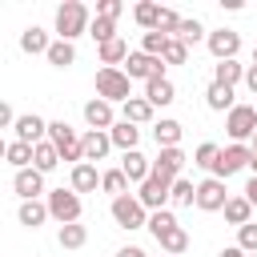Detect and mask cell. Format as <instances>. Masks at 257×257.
<instances>
[{"label": "cell", "instance_id": "cell-1", "mask_svg": "<svg viewBox=\"0 0 257 257\" xmlns=\"http://www.w3.org/2000/svg\"><path fill=\"white\" fill-rule=\"evenodd\" d=\"M92 28V20H88V8L80 4V0H64L60 8H56V36L60 40H76L80 32H88Z\"/></svg>", "mask_w": 257, "mask_h": 257}, {"label": "cell", "instance_id": "cell-2", "mask_svg": "<svg viewBox=\"0 0 257 257\" xmlns=\"http://www.w3.org/2000/svg\"><path fill=\"white\" fill-rule=\"evenodd\" d=\"M96 96L108 100V104L133 100V80L124 76V68H100V72H96Z\"/></svg>", "mask_w": 257, "mask_h": 257}, {"label": "cell", "instance_id": "cell-3", "mask_svg": "<svg viewBox=\"0 0 257 257\" xmlns=\"http://www.w3.org/2000/svg\"><path fill=\"white\" fill-rule=\"evenodd\" d=\"M48 141L60 149V161H72V165L84 161V145H80V137H76V128L68 120H52L48 124Z\"/></svg>", "mask_w": 257, "mask_h": 257}, {"label": "cell", "instance_id": "cell-4", "mask_svg": "<svg viewBox=\"0 0 257 257\" xmlns=\"http://www.w3.org/2000/svg\"><path fill=\"white\" fill-rule=\"evenodd\" d=\"M48 213H52L60 225H76V221H80V193H72V189H52V193H48Z\"/></svg>", "mask_w": 257, "mask_h": 257}, {"label": "cell", "instance_id": "cell-5", "mask_svg": "<svg viewBox=\"0 0 257 257\" xmlns=\"http://www.w3.org/2000/svg\"><path fill=\"white\" fill-rule=\"evenodd\" d=\"M112 221L120 225V229H141V225H149V209L137 201V197H112Z\"/></svg>", "mask_w": 257, "mask_h": 257}, {"label": "cell", "instance_id": "cell-6", "mask_svg": "<svg viewBox=\"0 0 257 257\" xmlns=\"http://www.w3.org/2000/svg\"><path fill=\"white\" fill-rule=\"evenodd\" d=\"M124 76L149 84V80L165 76V60H161V56H149V52H128V60H124Z\"/></svg>", "mask_w": 257, "mask_h": 257}, {"label": "cell", "instance_id": "cell-7", "mask_svg": "<svg viewBox=\"0 0 257 257\" xmlns=\"http://www.w3.org/2000/svg\"><path fill=\"white\" fill-rule=\"evenodd\" d=\"M249 161H253V149H245V145H229V149H221V157H217V165H213V177H217V181H229L233 173L249 169Z\"/></svg>", "mask_w": 257, "mask_h": 257}, {"label": "cell", "instance_id": "cell-8", "mask_svg": "<svg viewBox=\"0 0 257 257\" xmlns=\"http://www.w3.org/2000/svg\"><path fill=\"white\" fill-rule=\"evenodd\" d=\"M225 128H229L233 145L249 141V137L257 133V108H253V104H237V108H233V112L225 116Z\"/></svg>", "mask_w": 257, "mask_h": 257}, {"label": "cell", "instance_id": "cell-9", "mask_svg": "<svg viewBox=\"0 0 257 257\" xmlns=\"http://www.w3.org/2000/svg\"><path fill=\"white\" fill-rule=\"evenodd\" d=\"M169 193H173V181H165V177H149L145 185H141V193H137V201L145 205V209H165L169 205Z\"/></svg>", "mask_w": 257, "mask_h": 257}, {"label": "cell", "instance_id": "cell-10", "mask_svg": "<svg viewBox=\"0 0 257 257\" xmlns=\"http://www.w3.org/2000/svg\"><path fill=\"white\" fill-rule=\"evenodd\" d=\"M229 205V193H225V181H217V177H205L201 185H197V209H205V213H213V209H225Z\"/></svg>", "mask_w": 257, "mask_h": 257}, {"label": "cell", "instance_id": "cell-11", "mask_svg": "<svg viewBox=\"0 0 257 257\" xmlns=\"http://www.w3.org/2000/svg\"><path fill=\"white\" fill-rule=\"evenodd\" d=\"M209 52L217 56V64L221 60H233L237 56V48H241V32H233V28H217V32H209Z\"/></svg>", "mask_w": 257, "mask_h": 257}, {"label": "cell", "instance_id": "cell-12", "mask_svg": "<svg viewBox=\"0 0 257 257\" xmlns=\"http://www.w3.org/2000/svg\"><path fill=\"white\" fill-rule=\"evenodd\" d=\"M12 189H16L20 201H36V197L44 193V173H40V169H20V173L12 177Z\"/></svg>", "mask_w": 257, "mask_h": 257}, {"label": "cell", "instance_id": "cell-13", "mask_svg": "<svg viewBox=\"0 0 257 257\" xmlns=\"http://www.w3.org/2000/svg\"><path fill=\"white\" fill-rule=\"evenodd\" d=\"M12 133H16V141H24V145H40V141L48 137V120H40L36 112H24Z\"/></svg>", "mask_w": 257, "mask_h": 257}, {"label": "cell", "instance_id": "cell-14", "mask_svg": "<svg viewBox=\"0 0 257 257\" xmlns=\"http://www.w3.org/2000/svg\"><path fill=\"white\" fill-rule=\"evenodd\" d=\"M185 169V153L181 149H161L157 161H153V177H165V181H177Z\"/></svg>", "mask_w": 257, "mask_h": 257}, {"label": "cell", "instance_id": "cell-15", "mask_svg": "<svg viewBox=\"0 0 257 257\" xmlns=\"http://www.w3.org/2000/svg\"><path fill=\"white\" fill-rule=\"evenodd\" d=\"M120 173H124L128 181L145 185V181L153 177V161H149L145 153H137V149H133V153H124V157H120Z\"/></svg>", "mask_w": 257, "mask_h": 257}, {"label": "cell", "instance_id": "cell-16", "mask_svg": "<svg viewBox=\"0 0 257 257\" xmlns=\"http://www.w3.org/2000/svg\"><path fill=\"white\" fill-rule=\"evenodd\" d=\"M84 120H88L96 133H108V128L116 124V120H112V104H108V100H100V96L84 104Z\"/></svg>", "mask_w": 257, "mask_h": 257}, {"label": "cell", "instance_id": "cell-17", "mask_svg": "<svg viewBox=\"0 0 257 257\" xmlns=\"http://www.w3.org/2000/svg\"><path fill=\"white\" fill-rule=\"evenodd\" d=\"M80 145H84V161L92 165V161H104V157H108V149H112V137H108V133H96V128H88V133L80 137Z\"/></svg>", "mask_w": 257, "mask_h": 257}, {"label": "cell", "instance_id": "cell-18", "mask_svg": "<svg viewBox=\"0 0 257 257\" xmlns=\"http://www.w3.org/2000/svg\"><path fill=\"white\" fill-rule=\"evenodd\" d=\"M145 100L157 108V104H173L177 100V88H173V80L169 76H157V80H149L145 84Z\"/></svg>", "mask_w": 257, "mask_h": 257}, {"label": "cell", "instance_id": "cell-19", "mask_svg": "<svg viewBox=\"0 0 257 257\" xmlns=\"http://www.w3.org/2000/svg\"><path fill=\"white\" fill-rule=\"evenodd\" d=\"M100 177H104V173H96V165H88V161L72 165V193H92V189L100 185Z\"/></svg>", "mask_w": 257, "mask_h": 257}, {"label": "cell", "instance_id": "cell-20", "mask_svg": "<svg viewBox=\"0 0 257 257\" xmlns=\"http://www.w3.org/2000/svg\"><path fill=\"white\" fill-rule=\"evenodd\" d=\"M108 137H112V145H116L120 153H133V149H137V141H141V128H137V124H128V120H116V124L108 128Z\"/></svg>", "mask_w": 257, "mask_h": 257}, {"label": "cell", "instance_id": "cell-21", "mask_svg": "<svg viewBox=\"0 0 257 257\" xmlns=\"http://www.w3.org/2000/svg\"><path fill=\"white\" fill-rule=\"evenodd\" d=\"M20 225H28V229H40L52 213H48V201H20Z\"/></svg>", "mask_w": 257, "mask_h": 257}, {"label": "cell", "instance_id": "cell-22", "mask_svg": "<svg viewBox=\"0 0 257 257\" xmlns=\"http://www.w3.org/2000/svg\"><path fill=\"white\" fill-rule=\"evenodd\" d=\"M4 157H8V165L20 173V169H32V161H36V145H24V141H12L8 149H4Z\"/></svg>", "mask_w": 257, "mask_h": 257}, {"label": "cell", "instance_id": "cell-23", "mask_svg": "<svg viewBox=\"0 0 257 257\" xmlns=\"http://www.w3.org/2000/svg\"><path fill=\"white\" fill-rule=\"evenodd\" d=\"M20 48H24V52H32V56H36V52H44V56H48L52 40H48V32H44V28H36V24H32V28H24V32H20Z\"/></svg>", "mask_w": 257, "mask_h": 257}, {"label": "cell", "instance_id": "cell-24", "mask_svg": "<svg viewBox=\"0 0 257 257\" xmlns=\"http://www.w3.org/2000/svg\"><path fill=\"white\" fill-rule=\"evenodd\" d=\"M128 60V44L116 36V40H108V44H100V64L104 68H116V64H124Z\"/></svg>", "mask_w": 257, "mask_h": 257}, {"label": "cell", "instance_id": "cell-25", "mask_svg": "<svg viewBox=\"0 0 257 257\" xmlns=\"http://www.w3.org/2000/svg\"><path fill=\"white\" fill-rule=\"evenodd\" d=\"M245 72H249L245 64H237V60H221V64L213 68V80H217V84H225V88H233V84H237Z\"/></svg>", "mask_w": 257, "mask_h": 257}, {"label": "cell", "instance_id": "cell-26", "mask_svg": "<svg viewBox=\"0 0 257 257\" xmlns=\"http://www.w3.org/2000/svg\"><path fill=\"white\" fill-rule=\"evenodd\" d=\"M205 100H209V108H217V112H233L237 104H233V88H225V84H209V92H205Z\"/></svg>", "mask_w": 257, "mask_h": 257}, {"label": "cell", "instance_id": "cell-27", "mask_svg": "<svg viewBox=\"0 0 257 257\" xmlns=\"http://www.w3.org/2000/svg\"><path fill=\"white\" fill-rule=\"evenodd\" d=\"M124 120H128V124H149V120H153V104H149L145 96L124 100Z\"/></svg>", "mask_w": 257, "mask_h": 257}, {"label": "cell", "instance_id": "cell-28", "mask_svg": "<svg viewBox=\"0 0 257 257\" xmlns=\"http://www.w3.org/2000/svg\"><path fill=\"white\" fill-rule=\"evenodd\" d=\"M153 137H157V149H177L181 124H177V120H157V124H153Z\"/></svg>", "mask_w": 257, "mask_h": 257}, {"label": "cell", "instance_id": "cell-29", "mask_svg": "<svg viewBox=\"0 0 257 257\" xmlns=\"http://www.w3.org/2000/svg\"><path fill=\"white\" fill-rule=\"evenodd\" d=\"M60 165V149L52 145V141H40L36 145V161H32V169H40V173H52Z\"/></svg>", "mask_w": 257, "mask_h": 257}, {"label": "cell", "instance_id": "cell-30", "mask_svg": "<svg viewBox=\"0 0 257 257\" xmlns=\"http://www.w3.org/2000/svg\"><path fill=\"white\" fill-rule=\"evenodd\" d=\"M177 225H181V221H177L169 209H157V213H149V225H145V229H149V233L161 241V237H165V233H173Z\"/></svg>", "mask_w": 257, "mask_h": 257}, {"label": "cell", "instance_id": "cell-31", "mask_svg": "<svg viewBox=\"0 0 257 257\" xmlns=\"http://www.w3.org/2000/svg\"><path fill=\"white\" fill-rule=\"evenodd\" d=\"M48 64H52V68H68V64H76V48H72L68 40H52V48H48Z\"/></svg>", "mask_w": 257, "mask_h": 257}, {"label": "cell", "instance_id": "cell-32", "mask_svg": "<svg viewBox=\"0 0 257 257\" xmlns=\"http://www.w3.org/2000/svg\"><path fill=\"white\" fill-rule=\"evenodd\" d=\"M249 213H253V205L245 201V197H229V205H225V221L229 225H249Z\"/></svg>", "mask_w": 257, "mask_h": 257}, {"label": "cell", "instance_id": "cell-33", "mask_svg": "<svg viewBox=\"0 0 257 257\" xmlns=\"http://www.w3.org/2000/svg\"><path fill=\"white\" fill-rule=\"evenodd\" d=\"M161 12H165V8H161V4H149V0L133 8L137 24H141V28H149V32H157V24H161Z\"/></svg>", "mask_w": 257, "mask_h": 257}, {"label": "cell", "instance_id": "cell-34", "mask_svg": "<svg viewBox=\"0 0 257 257\" xmlns=\"http://www.w3.org/2000/svg\"><path fill=\"white\" fill-rule=\"evenodd\" d=\"M157 245H161V249H165L169 257H181V253L189 249V233H185V229L177 225V229H173V233H165V237H161Z\"/></svg>", "mask_w": 257, "mask_h": 257}, {"label": "cell", "instance_id": "cell-35", "mask_svg": "<svg viewBox=\"0 0 257 257\" xmlns=\"http://www.w3.org/2000/svg\"><path fill=\"white\" fill-rule=\"evenodd\" d=\"M169 201H173V205H197V185H193V181H185V177H177V181H173Z\"/></svg>", "mask_w": 257, "mask_h": 257}, {"label": "cell", "instance_id": "cell-36", "mask_svg": "<svg viewBox=\"0 0 257 257\" xmlns=\"http://www.w3.org/2000/svg\"><path fill=\"white\" fill-rule=\"evenodd\" d=\"M60 249H80L84 241H88V229L84 225H60Z\"/></svg>", "mask_w": 257, "mask_h": 257}, {"label": "cell", "instance_id": "cell-37", "mask_svg": "<svg viewBox=\"0 0 257 257\" xmlns=\"http://www.w3.org/2000/svg\"><path fill=\"white\" fill-rule=\"evenodd\" d=\"M177 40H185V44H197V40H209V32H205V24L193 16V20H181V28H177Z\"/></svg>", "mask_w": 257, "mask_h": 257}, {"label": "cell", "instance_id": "cell-38", "mask_svg": "<svg viewBox=\"0 0 257 257\" xmlns=\"http://www.w3.org/2000/svg\"><path fill=\"white\" fill-rule=\"evenodd\" d=\"M100 189L112 193V197H124V193H128V177H124L120 169H108V173L100 177Z\"/></svg>", "mask_w": 257, "mask_h": 257}, {"label": "cell", "instance_id": "cell-39", "mask_svg": "<svg viewBox=\"0 0 257 257\" xmlns=\"http://www.w3.org/2000/svg\"><path fill=\"white\" fill-rule=\"evenodd\" d=\"M88 36L96 40V44H108V40H116V20H92V28H88Z\"/></svg>", "mask_w": 257, "mask_h": 257}, {"label": "cell", "instance_id": "cell-40", "mask_svg": "<svg viewBox=\"0 0 257 257\" xmlns=\"http://www.w3.org/2000/svg\"><path fill=\"white\" fill-rule=\"evenodd\" d=\"M161 60H165V64H185V60H189V44L173 36V40L165 44V52H161Z\"/></svg>", "mask_w": 257, "mask_h": 257}, {"label": "cell", "instance_id": "cell-41", "mask_svg": "<svg viewBox=\"0 0 257 257\" xmlns=\"http://www.w3.org/2000/svg\"><path fill=\"white\" fill-rule=\"evenodd\" d=\"M169 40H173V36H165V32H145V36H141V52H149V56H161Z\"/></svg>", "mask_w": 257, "mask_h": 257}, {"label": "cell", "instance_id": "cell-42", "mask_svg": "<svg viewBox=\"0 0 257 257\" xmlns=\"http://www.w3.org/2000/svg\"><path fill=\"white\" fill-rule=\"evenodd\" d=\"M217 157H221V149L205 141V145H201V149L193 153V165H201V169H209V173H213V165H217Z\"/></svg>", "mask_w": 257, "mask_h": 257}, {"label": "cell", "instance_id": "cell-43", "mask_svg": "<svg viewBox=\"0 0 257 257\" xmlns=\"http://www.w3.org/2000/svg\"><path fill=\"white\" fill-rule=\"evenodd\" d=\"M237 245H241L245 253H257V225H241V229H237Z\"/></svg>", "mask_w": 257, "mask_h": 257}, {"label": "cell", "instance_id": "cell-44", "mask_svg": "<svg viewBox=\"0 0 257 257\" xmlns=\"http://www.w3.org/2000/svg\"><path fill=\"white\" fill-rule=\"evenodd\" d=\"M120 12H124L120 0H100V4H96V16H100V20H116Z\"/></svg>", "mask_w": 257, "mask_h": 257}, {"label": "cell", "instance_id": "cell-45", "mask_svg": "<svg viewBox=\"0 0 257 257\" xmlns=\"http://www.w3.org/2000/svg\"><path fill=\"white\" fill-rule=\"evenodd\" d=\"M245 84H249V92H257V64H249V72H245Z\"/></svg>", "mask_w": 257, "mask_h": 257}, {"label": "cell", "instance_id": "cell-46", "mask_svg": "<svg viewBox=\"0 0 257 257\" xmlns=\"http://www.w3.org/2000/svg\"><path fill=\"white\" fill-rule=\"evenodd\" d=\"M245 201H249V205H257V177L245 185Z\"/></svg>", "mask_w": 257, "mask_h": 257}, {"label": "cell", "instance_id": "cell-47", "mask_svg": "<svg viewBox=\"0 0 257 257\" xmlns=\"http://www.w3.org/2000/svg\"><path fill=\"white\" fill-rule=\"evenodd\" d=\"M116 257H145V249H137V245H124Z\"/></svg>", "mask_w": 257, "mask_h": 257}, {"label": "cell", "instance_id": "cell-48", "mask_svg": "<svg viewBox=\"0 0 257 257\" xmlns=\"http://www.w3.org/2000/svg\"><path fill=\"white\" fill-rule=\"evenodd\" d=\"M221 257H245V249L241 245H229V249H221Z\"/></svg>", "mask_w": 257, "mask_h": 257}, {"label": "cell", "instance_id": "cell-49", "mask_svg": "<svg viewBox=\"0 0 257 257\" xmlns=\"http://www.w3.org/2000/svg\"><path fill=\"white\" fill-rule=\"evenodd\" d=\"M249 169H253V177H257V153H253V161H249Z\"/></svg>", "mask_w": 257, "mask_h": 257}, {"label": "cell", "instance_id": "cell-50", "mask_svg": "<svg viewBox=\"0 0 257 257\" xmlns=\"http://www.w3.org/2000/svg\"><path fill=\"white\" fill-rule=\"evenodd\" d=\"M253 153H257V133H253Z\"/></svg>", "mask_w": 257, "mask_h": 257}, {"label": "cell", "instance_id": "cell-51", "mask_svg": "<svg viewBox=\"0 0 257 257\" xmlns=\"http://www.w3.org/2000/svg\"><path fill=\"white\" fill-rule=\"evenodd\" d=\"M253 64H257V48H253Z\"/></svg>", "mask_w": 257, "mask_h": 257}, {"label": "cell", "instance_id": "cell-52", "mask_svg": "<svg viewBox=\"0 0 257 257\" xmlns=\"http://www.w3.org/2000/svg\"><path fill=\"white\" fill-rule=\"evenodd\" d=\"M253 257H257V253H253Z\"/></svg>", "mask_w": 257, "mask_h": 257}]
</instances>
